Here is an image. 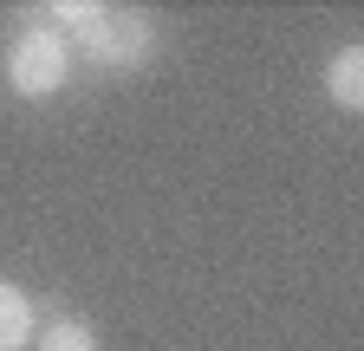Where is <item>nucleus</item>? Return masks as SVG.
<instances>
[{
  "instance_id": "f03ea898",
  "label": "nucleus",
  "mask_w": 364,
  "mask_h": 351,
  "mask_svg": "<svg viewBox=\"0 0 364 351\" xmlns=\"http://www.w3.org/2000/svg\"><path fill=\"white\" fill-rule=\"evenodd\" d=\"M65 78H72V46L53 26H26L7 46V85L20 98H53L65 92Z\"/></svg>"
},
{
  "instance_id": "39448f33",
  "label": "nucleus",
  "mask_w": 364,
  "mask_h": 351,
  "mask_svg": "<svg viewBox=\"0 0 364 351\" xmlns=\"http://www.w3.org/2000/svg\"><path fill=\"white\" fill-rule=\"evenodd\" d=\"M33 345H39V351H98V332H91L85 319H53Z\"/></svg>"
},
{
  "instance_id": "f257e3e1",
  "label": "nucleus",
  "mask_w": 364,
  "mask_h": 351,
  "mask_svg": "<svg viewBox=\"0 0 364 351\" xmlns=\"http://www.w3.org/2000/svg\"><path fill=\"white\" fill-rule=\"evenodd\" d=\"M150 53H156V20L136 14V7H91L78 20V59L111 72V78L144 72Z\"/></svg>"
},
{
  "instance_id": "20e7f679",
  "label": "nucleus",
  "mask_w": 364,
  "mask_h": 351,
  "mask_svg": "<svg viewBox=\"0 0 364 351\" xmlns=\"http://www.w3.org/2000/svg\"><path fill=\"white\" fill-rule=\"evenodd\" d=\"M326 98L338 111H364V46H345L332 65H326Z\"/></svg>"
},
{
  "instance_id": "7ed1b4c3",
  "label": "nucleus",
  "mask_w": 364,
  "mask_h": 351,
  "mask_svg": "<svg viewBox=\"0 0 364 351\" xmlns=\"http://www.w3.org/2000/svg\"><path fill=\"white\" fill-rule=\"evenodd\" d=\"M39 338V325H33V299L14 286V280H0V351H26Z\"/></svg>"
}]
</instances>
